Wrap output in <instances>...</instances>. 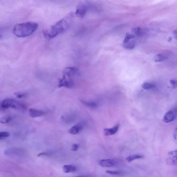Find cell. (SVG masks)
<instances>
[{
	"label": "cell",
	"instance_id": "obj_24",
	"mask_svg": "<svg viewBox=\"0 0 177 177\" xmlns=\"http://www.w3.org/2000/svg\"><path fill=\"white\" fill-rule=\"evenodd\" d=\"M106 173L108 174H109L112 175H120L122 174V173L121 172L113 171V170H107L106 171Z\"/></svg>",
	"mask_w": 177,
	"mask_h": 177
},
{
	"label": "cell",
	"instance_id": "obj_11",
	"mask_svg": "<svg viewBox=\"0 0 177 177\" xmlns=\"http://www.w3.org/2000/svg\"><path fill=\"white\" fill-rule=\"evenodd\" d=\"M119 127V124H117L114 127L111 128H105L104 131L105 134L106 136L112 135L115 134L117 132Z\"/></svg>",
	"mask_w": 177,
	"mask_h": 177
},
{
	"label": "cell",
	"instance_id": "obj_1",
	"mask_svg": "<svg viewBox=\"0 0 177 177\" xmlns=\"http://www.w3.org/2000/svg\"><path fill=\"white\" fill-rule=\"evenodd\" d=\"M70 15H67L53 25L50 29L44 30V36L47 39H52L64 32L70 26Z\"/></svg>",
	"mask_w": 177,
	"mask_h": 177
},
{
	"label": "cell",
	"instance_id": "obj_23",
	"mask_svg": "<svg viewBox=\"0 0 177 177\" xmlns=\"http://www.w3.org/2000/svg\"><path fill=\"white\" fill-rule=\"evenodd\" d=\"M10 134L8 132H0V139L2 140L10 136Z\"/></svg>",
	"mask_w": 177,
	"mask_h": 177
},
{
	"label": "cell",
	"instance_id": "obj_2",
	"mask_svg": "<svg viewBox=\"0 0 177 177\" xmlns=\"http://www.w3.org/2000/svg\"><path fill=\"white\" fill-rule=\"evenodd\" d=\"M38 27V24L35 22H25L16 25L13 28V32L18 37H26L33 34L37 30Z\"/></svg>",
	"mask_w": 177,
	"mask_h": 177
},
{
	"label": "cell",
	"instance_id": "obj_27",
	"mask_svg": "<svg viewBox=\"0 0 177 177\" xmlns=\"http://www.w3.org/2000/svg\"><path fill=\"white\" fill-rule=\"evenodd\" d=\"M79 145L77 144H74L72 146V150L73 151H76L78 149Z\"/></svg>",
	"mask_w": 177,
	"mask_h": 177
},
{
	"label": "cell",
	"instance_id": "obj_7",
	"mask_svg": "<svg viewBox=\"0 0 177 177\" xmlns=\"http://www.w3.org/2000/svg\"><path fill=\"white\" fill-rule=\"evenodd\" d=\"M166 163L170 165H177V150L170 151L168 153Z\"/></svg>",
	"mask_w": 177,
	"mask_h": 177
},
{
	"label": "cell",
	"instance_id": "obj_6",
	"mask_svg": "<svg viewBox=\"0 0 177 177\" xmlns=\"http://www.w3.org/2000/svg\"><path fill=\"white\" fill-rule=\"evenodd\" d=\"M177 115V111L176 110L173 109L170 110L164 116L163 121L166 123L171 122L176 119Z\"/></svg>",
	"mask_w": 177,
	"mask_h": 177
},
{
	"label": "cell",
	"instance_id": "obj_17",
	"mask_svg": "<svg viewBox=\"0 0 177 177\" xmlns=\"http://www.w3.org/2000/svg\"><path fill=\"white\" fill-rule=\"evenodd\" d=\"M144 156L141 155H133L126 158V160L128 162H131L134 160L142 159Z\"/></svg>",
	"mask_w": 177,
	"mask_h": 177
},
{
	"label": "cell",
	"instance_id": "obj_30",
	"mask_svg": "<svg viewBox=\"0 0 177 177\" xmlns=\"http://www.w3.org/2000/svg\"><path fill=\"white\" fill-rule=\"evenodd\" d=\"M74 177H85L81 176H78Z\"/></svg>",
	"mask_w": 177,
	"mask_h": 177
},
{
	"label": "cell",
	"instance_id": "obj_16",
	"mask_svg": "<svg viewBox=\"0 0 177 177\" xmlns=\"http://www.w3.org/2000/svg\"><path fill=\"white\" fill-rule=\"evenodd\" d=\"M134 36L140 37L144 35L145 34V31L140 27H136L132 30Z\"/></svg>",
	"mask_w": 177,
	"mask_h": 177
},
{
	"label": "cell",
	"instance_id": "obj_3",
	"mask_svg": "<svg viewBox=\"0 0 177 177\" xmlns=\"http://www.w3.org/2000/svg\"><path fill=\"white\" fill-rule=\"evenodd\" d=\"M1 106L3 109H7L11 107L22 111L26 109V107L24 103L11 98H7L3 100L1 103Z\"/></svg>",
	"mask_w": 177,
	"mask_h": 177
},
{
	"label": "cell",
	"instance_id": "obj_26",
	"mask_svg": "<svg viewBox=\"0 0 177 177\" xmlns=\"http://www.w3.org/2000/svg\"><path fill=\"white\" fill-rule=\"evenodd\" d=\"M15 95L18 98H22L26 96V94L23 93H21L19 92L15 93H14Z\"/></svg>",
	"mask_w": 177,
	"mask_h": 177
},
{
	"label": "cell",
	"instance_id": "obj_28",
	"mask_svg": "<svg viewBox=\"0 0 177 177\" xmlns=\"http://www.w3.org/2000/svg\"><path fill=\"white\" fill-rule=\"evenodd\" d=\"M173 137L175 140H177V127L175 129L173 133Z\"/></svg>",
	"mask_w": 177,
	"mask_h": 177
},
{
	"label": "cell",
	"instance_id": "obj_12",
	"mask_svg": "<svg viewBox=\"0 0 177 177\" xmlns=\"http://www.w3.org/2000/svg\"><path fill=\"white\" fill-rule=\"evenodd\" d=\"M86 8L84 6H80L77 8L75 12V15L78 17L83 18L86 15Z\"/></svg>",
	"mask_w": 177,
	"mask_h": 177
},
{
	"label": "cell",
	"instance_id": "obj_21",
	"mask_svg": "<svg viewBox=\"0 0 177 177\" xmlns=\"http://www.w3.org/2000/svg\"><path fill=\"white\" fill-rule=\"evenodd\" d=\"M12 119L11 116H6L1 118L0 122L2 124H7L10 122Z\"/></svg>",
	"mask_w": 177,
	"mask_h": 177
},
{
	"label": "cell",
	"instance_id": "obj_19",
	"mask_svg": "<svg viewBox=\"0 0 177 177\" xmlns=\"http://www.w3.org/2000/svg\"><path fill=\"white\" fill-rule=\"evenodd\" d=\"M81 102L84 105L92 108H95L98 106L97 104L95 102H87V101L81 100Z\"/></svg>",
	"mask_w": 177,
	"mask_h": 177
},
{
	"label": "cell",
	"instance_id": "obj_29",
	"mask_svg": "<svg viewBox=\"0 0 177 177\" xmlns=\"http://www.w3.org/2000/svg\"><path fill=\"white\" fill-rule=\"evenodd\" d=\"M174 33L175 38L177 39V30L174 31Z\"/></svg>",
	"mask_w": 177,
	"mask_h": 177
},
{
	"label": "cell",
	"instance_id": "obj_4",
	"mask_svg": "<svg viewBox=\"0 0 177 177\" xmlns=\"http://www.w3.org/2000/svg\"><path fill=\"white\" fill-rule=\"evenodd\" d=\"M74 82L71 77L63 74V77L60 80L58 84L59 88L62 87L68 88H71L74 86Z\"/></svg>",
	"mask_w": 177,
	"mask_h": 177
},
{
	"label": "cell",
	"instance_id": "obj_13",
	"mask_svg": "<svg viewBox=\"0 0 177 177\" xmlns=\"http://www.w3.org/2000/svg\"><path fill=\"white\" fill-rule=\"evenodd\" d=\"M83 128V126L79 124L77 125L73 126L68 131L69 134L75 135L79 132Z\"/></svg>",
	"mask_w": 177,
	"mask_h": 177
},
{
	"label": "cell",
	"instance_id": "obj_25",
	"mask_svg": "<svg viewBox=\"0 0 177 177\" xmlns=\"http://www.w3.org/2000/svg\"><path fill=\"white\" fill-rule=\"evenodd\" d=\"M170 82L172 88L174 89V88H177V81L173 80H170Z\"/></svg>",
	"mask_w": 177,
	"mask_h": 177
},
{
	"label": "cell",
	"instance_id": "obj_9",
	"mask_svg": "<svg viewBox=\"0 0 177 177\" xmlns=\"http://www.w3.org/2000/svg\"><path fill=\"white\" fill-rule=\"evenodd\" d=\"M117 163L116 161L111 159L101 160L99 161V165L103 167H110L114 166Z\"/></svg>",
	"mask_w": 177,
	"mask_h": 177
},
{
	"label": "cell",
	"instance_id": "obj_20",
	"mask_svg": "<svg viewBox=\"0 0 177 177\" xmlns=\"http://www.w3.org/2000/svg\"><path fill=\"white\" fill-rule=\"evenodd\" d=\"M141 86L145 90L151 89L155 88L154 84L149 83H145L142 84Z\"/></svg>",
	"mask_w": 177,
	"mask_h": 177
},
{
	"label": "cell",
	"instance_id": "obj_18",
	"mask_svg": "<svg viewBox=\"0 0 177 177\" xmlns=\"http://www.w3.org/2000/svg\"><path fill=\"white\" fill-rule=\"evenodd\" d=\"M166 57L162 54H157L155 55L153 58V60L156 62H161L165 60Z\"/></svg>",
	"mask_w": 177,
	"mask_h": 177
},
{
	"label": "cell",
	"instance_id": "obj_14",
	"mask_svg": "<svg viewBox=\"0 0 177 177\" xmlns=\"http://www.w3.org/2000/svg\"><path fill=\"white\" fill-rule=\"evenodd\" d=\"M63 169L65 173L74 172L77 170L74 166L71 165H65L63 166Z\"/></svg>",
	"mask_w": 177,
	"mask_h": 177
},
{
	"label": "cell",
	"instance_id": "obj_8",
	"mask_svg": "<svg viewBox=\"0 0 177 177\" xmlns=\"http://www.w3.org/2000/svg\"><path fill=\"white\" fill-rule=\"evenodd\" d=\"M79 74V71L78 69L75 67H67L64 69L63 71V74L71 77L78 75Z\"/></svg>",
	"mask_w": 177,
	"mask_h": 177
},
{
	"label": "cell",
	"instance_id": "obj_10",
	"mask_svg": "<svg viewBox=\"0 0 177 177\" xmlns=\"http://www.w3.org/2000/svg\"><path fill=\"white\" fill-rule=\"evenodd\" d=\"M30 116L33 118L37 117L45 114L43 111L35 108H31L29 110Z\"/></svg>",
	"mask_w": 177,
	"mask_h": 177
},
{
	"label": "cell",
	"instance_id": "obj_5",
	"mask_svg": "<svg viewBox=\"0 0 177 177\" xmlns=\"http://www.w3.org/2000/svg\"><path fill=\"white\" fill-rule=\"evenodd\" d=\"M25 153V150L19 148H8L4 151L5 155L8 156H17L23 155Z\"/></svg>",
	"mask_w": 177,
	"mask_h": 177
},
{
	"label": "cell",
	"instance_id": "obj_15",
	"mask_svg": "<svg viewBox=\"0 0 177 177\" xmlns=\"http://www.w3.org/2000/svg\"><path fill=\"white\" fill-rule=\"evenodd\" d=\"M133 39L128 41L126 42L123 43V46L126 49L128 50H132L134 48L135 45V41Z\"/></svg>",
	"mask_w": 177,
	"mask_h": 177
},
{
	"label": "cell",
	"instance_id": "obj_22",
	"mask_svg": "<svg viewBox=\"0 0 177 177\" xmlns=\"http://www.w3.org/2000/svg\"><path fill=\"white\" fill-rule=\"evenodd\" d=\"M135 36L133 34L127 33L126 34L123 43L128 41L129 40L134 39Z\"/></svg>",
	"mask_w": 177,
	"mask_h": 177
}]
</instances>
